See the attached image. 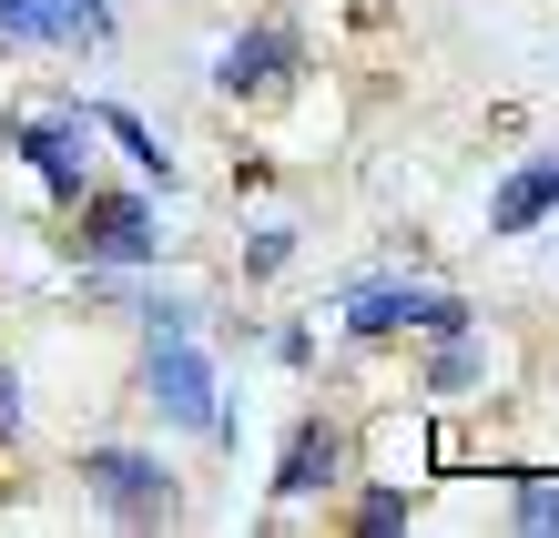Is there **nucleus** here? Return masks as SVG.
Returning a JSON list of instances; mask_svg holds the SVG:
<instances>
[{"instance_id": "1a4fd4ad", "label": "nucleus", "mask_w": 559, "mask_h": 538, "mask_svg": "<svg viewBox=\"0 0 559 538\" xmlns=\"http://www.w3.org/2000/svg\"><path fill=\"white\" fill-rule=\"evenodd\" d=\"M478 376H488V346H478L468 325H448V335H438V356H427V386H438V396H468Z\"/></svg>"}, {"instance_id": "dca6fc26", "label": "nucleus", "mask_w": 559, "mask_h": 538, "mask_svg": "<svg viewBox=\"0 0 559 538\" xmlns=\"http://www.w3.org/2000/svg\"><path fill=\"white\" fill-rule=\"evenodd\" d=\"M11 427H21V376L0 366V437H11Z\"/></svg>"}, {"instance_id": "2eb2a0df", "label": "nucleus", "mask_w": 559, "mask_h": 538, "mask_svg": "<svg viewBox=\"0 0 559 538\" xmlns=\"http://www.w3.org/2000/svg\"><path fill=\"white\" fill-rule=\"evenodd\" d=\"M0 31L11 41H41V0H0Z\"/></svg>"}, {"instance_id": "0eeeda50", "label": "nucleus", "mask_w": 559, "mask_h": 538, "mask_svg": "<svg viewBox=\"0 0 559 538\" xmlns=\"http://www.w3.org/2000/svg\"><path fill=\"white\" fill-rule=\"evenodd\" d=\"M336 467H346V437L306 417V427L285 437V457H275V498H316L325 478H336Z\"/></svg>"}, {"instance_id": "f257e3e1", "label": "nucleus", "mask_w": 559, "mask_h": 538, "mask_svg": "<svg viewBox=\"0 0 559 538\" xmlns=\"http://www.w3.org/2000/svg\"><path fill=\"white\" fill-rule=\"evenodd\" d=\"M143 386H153V407L174 417V427H204V437H214V427H235V417H224V396H214V366L193 356V335H183V325H163V335H153Z\"/></svg>"}, {"instance_id": "39448f33", "label": "nucleus", "mask_w": 559, "mask_h": 538, "mask_svg": "<svg viewBox=\"0 0 559 538\" xmlns=\"http://www.w3.org/2000/svg\"><path fill=\"white\" fill-rule=\"evenodd\" d=\"M11 143H21V163H31V174L51 183V204H82V193H92V163H82V122H72V112L21 122Z\"/></svg>"}, {"instance_id": "6e6552de", "label": "nucleus", "mask_w": 559, "mask_h": 538, "mask_svg": "<svg viewBox=\"0 0 559 538\" xmlns=\"http://www.w3.org/2000/svg\"><path fill=\"white\" fill-rule=\"evenodd\" d=\"M559 214V163H530V174H509L499 183V204H488V234H530Z\"/></svg>"}, {"instance_id": "7ed1b4c3", "label": "nucleus", "mask_w": 559, "mask_h": 538, "mask_svg": "<svg viewBox=\"0 0 559 538\" xmlns=\"http://www.w3.org/2000/svg\"><path fill=\"white\" fill-rule=\"evenodd\" d=\"M397 325L448 335V325H468V306L457 295H417V285H346V335H397Z\"/></svg>"}, {"instance_id": "20e7f679", "label": "nucleus", "mask_w": 559, "mask_h": 538, "mask_svg": "<svg viewBox=\"0 0 559 538\" xmlns=\"http://www.w3.org/2000/svg\"><path fill=\"white\" fill-rule=\"evenodd\" d=\"M72 214H82V254H103V264H153V244H163L143 193H82Z\"/></svg>"}, {"instance_id": "9b49d317", "label": "nucleus", "mask_w": 559, "mask_h": 538, "mask_svg": "<svg viewBox=\"0 0 559 538\" xmlns=\"http://www.w3.org/2000/svg\"><path fill=\"white\" fill-rule=\"evenodd\" d=\"M41 41H112V0H41Z\"/></svg>"}, {"instance_id": "ddd939ff", "label": "nucleus", "mask_w": 559, "mask_h": 538, "mask_svg": "<svg viewBox=\"0 0 559 538\" xmlns=\"http://www.w3.org/2000/svg\"><path fill=\"white\" fill-rule=\"evenodd\" d=\"M356 528H367V538H397V528H407V498H397V488H377L367 509H356Z\"/></svg>"}, {"instance_id": "f8f14e48", "label": "nucleus", "mask_w": 559, "mask_h": 538, "mask_svg": "<svg viewBox=\"0 0 559 538\" xmlns=\"http://www.w3.org/2000/svg\"><path fill=\"white\" fill-rule=\"evenodd\" d=\"M519 528H530V538H559V488H549V478L519 488Z\"/></svg>"}, {"instance_id": "9d476101", "label": "nucleus", "mask_w": 559, "mask_h": 538, "mask_svg": "<svg viewBox=\"0 0 559 538\" xmlns=\"http://www.w3.org/2000/svg\"><path fill=\"white\" fill-rule=\"evenodd\" d=\"M92 112H103V132H112V143H122V153L143 163V183H174V153L153 143V122H143L133 103H92Z\"/></svg>"}, {"instance_id": "423d86ee", "label": "nucleus", "mask_w": 559, "mask_h": 538, "mask_svg": "<svg viewBox=\"0 0 559 538\" xmlns=\"http://www.w3.org/2000/svg\"><path fill=\"white\" fill-rule=\"evenodd\" d=\"M295 72H306V41H295V31H245V41L214 61L224 92H275V82H295Z\"/></svg>"}, {"instance_id": "f03ea898", "label": "nucleus", "mask_w": 559, "mask_h": 538, "mask_svg": "<svg viewBox=\"0 0 559 538\" xmlns=\"http://www.w3.org/2000/svg\"><path fill=\"white\" fill-rule=\"evenodd\" d=\"M82 488L112 498L133 528H163V518H174V467L143 457V447H92V457H82Z\"/></svg>"}, {"instance_id": "4468645a", "label": "nucleus", "mask_w": 559, "mask_h": 538, "mask_svg": "<svg viewBox=\"0 0 559 538\" xmlns=\"http://www.w3.org/2000/svg\"><path fill=\"white\" fill-rule=\"evenodd\" d=\"M285 254H295V234H285V224H265V234H254V244H245V264H254V275H275Z\"/></svg>"}]
</instances>
